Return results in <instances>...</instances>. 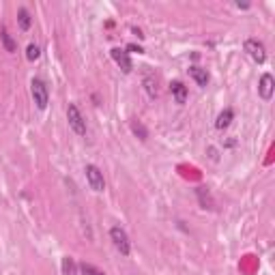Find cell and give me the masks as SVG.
Masks as SVG:
<instances>
[{
  "label": "cell",
  "instance_id": "7a4b0ae2",
  "mask_svg": "<svg viewBox=\"0 0 275 275\" xmlns=\"http://www.w3.org/2000/svg\"><path fill=\"white\" fill-rule=\"evenodd\" d=\"M67 120H69V127L74 129L78 136H86V120L80 112V108L76 104H69L67 106Z\"/></svg>",
  "mask_w": 275,
  "mask_h": 275
},
{
  "label": "cell",
  "instance_id": "5bb4252c",
  "mask_svg": "<svg viewBox=\"0 0 275 275\" xmlns=\"http://www.w3.org/2000/svg\"><path fill=\"white\" fill-rule=\"evenodd\" d=\"M18 22H20L22 30H28V28H30V13H28L26 6H22V9L18 11Z\"/></svg>",
  "mask_w": 275,
  "mask_h": 275
},
{
  "label": "cell",
  "instance_id": "9a60e30c",
  "mask_svg": "<svg viewBox=\"0 0 275 275\" xmlns=\"http://www.w3.org/2000/svg\"><path fill=\"white\" fill-rule=\"evenodd\" d=\"M196 194H198V198H200V204H202V208H213V200H211V196H208L206 187H198Z\"/></svg>",
  "mask_w": 275,
  "mask_h": 275
},
{
  "label": "cell",
  "instance_id": "6da1fadb",
  "mask_svg": "<svg viewBox=\"0 0 275 275\" xmlns=\"http://www.w3.org/2000/svg\"><path fill=\"white\" fill-rule=\"evenodd\" d=\"M30 95H32V101L37 104L39 110H46L48 108V101H50V92H48V86L43 82L41 78H32L30 82Z\"/></svg>",
  "mask_w": 275,
  "mask_h": 275
},
{
  "label": "cell",
  "instance_id": "3957f363",
  "mask_svg": "<svg viewBox=\"0 0 275 275\" xmlns=\"http://www.w3.org/2000/svg\"><path fill=\"white\" fill-rule=\"evenodd\" d=\"M84 174H86V180H88V185H90V190L92 192H97V194H101L106 190V178H104V172H101L97 166H92V164H88L84 168Z\"/></svg>",
  "mask_w": 275,
  "mask_h": 275
},
{
  "label": "cell",
  "instance_id": "e0dca14e",
  "mask_svg": "<svg viewBox=\"0 0 275 275\" xmlns=\"http://www.w3.org/2000/svg\"><path fill=\"white\" fill-rule=\"evenodd\" d=\"M132 132H134V136L140 138V140H146L148 138V129L144 127L140 120H132Z\"/></svg>",
  "mask_w": 275,
  "mask_h": 275
},
{
  "label": "cell",
  "instance_id": "277c9868",
  "mask_svg": "<svg viewBox=\"0 0 275 275\" xmlns=\"http://www.w3.org/2000/svg\"><path fill=\"white\" fill-rule=\"evenodd\" d=\"M110 238H112V243H114V248H116L122 256H129L132 254V243H129V236L127 232L122 230L120 226H114L110 230Z\"/></svg>",
  "mask_w": 275,
  "mask_h": 275
},
{
  "label": "cell",
  "instance_id": "4fadbf2b",
  "mask_svg": "<svg viewBox=\"0 0 275 275\" xmlns=\"http://www.w3.org/2000/svg\"><path fill=\"white\" fill-rule=\"evenodd\" d=\"M0 41H2V46H4V50H6V52H16V50H18V46H16V41H13L11 39V34L9 32H6V28L2 26V28H0Z\"/></svg>",
  "mask_w": 275,
  "mask_h": 275
},
{
  "label": "cell",
  "instance_id": "8fae6325",
  "mask_svg": "<svg viewBox=\"0 0 275 275\" xmlns=\"http://www.w3.org/2000/svg\"><path fill=\"white\" fill-rule=\"evenodd\" d=\"M60 269H62V275H80V269H78L76 260L71 258V256H64V258H62Z\"/></svg>",
  "mask_w": 275,
  "mask_h": 275
},
{
  "label": "cell",
  "instance_id": "9c48e42d",
  "mask_svg": "<svg viewBox=\"0 0 275 275\" xmlns=\"http://www.w3.org/2000/svg\"><path fill=\"white\" fill-rule=\"evenodd\" d=\"M232 118H234V112L230 110V108H226L224 112H220V116H217V120H215V127L217 129H226V127H230Z\"/></svg>",
  "mask_w": 275,
  "mask_h": 275
},
{
  "label": "cell",
  "instance_id": "8992f818",
  "mask_svg": "<svg viewBox=\"0 0 275 275\" xmlns=\"http://www.w3.org/2000/svg\"><path fill=\"white\" fill-rule=\"evenodd\" d=\"M110 54H112V60L120 67L122 74H132L134 64H132V58H129V52H125V50H120V48H112Z\"/></svg>",
  "mask_w": 275,
  "mask_h": 275
},
{
  "label": "cell",
  "instance_id": "d6986e66",
  "mask_svg": "<svg viewBox=\"0 0 275 275\" xmlns=\"http://www.w3.org/2000/svg\"><path fill=\"white\" fill-rule=\"evenodd\" d=\"M127 50H129V52H138V54H142V52H144V50H142L140 46H136V43H129Z\"/></svg>",
  "mask_w": 275,
  "mask_h": 275
},
{
  "label": "cell",
  "instance_id": "2e32d148",
  "mask_svg": "<svg viewBox=\"0 0 275 275\" xmlns=\"http://www.w3.org/2000/svg\"><path fill=\"white\" fill-rule=\"evenodd\" d=\"M78 269H80V275H106L104 271H99L95 264H90V262H82V264H78Z\"/></svg>",
  "mask_w": 275,
  "mask_h": 275
},
{
  "label": "cell",
  "instance_id": "7c38bea8",
  "mask_svg": "<svg viewBox=\"0 0 275 275\" xmlns=\"http://www.w3.org/2000/svg\"><path fill=\"white\" fill-rule=\"evenodd\" d=\"M142 84H144V90H146V95H148L150 99H155V97H157V80H155L153 76H144Z\"/></svg>",
  "mask_w": 275,
  "mask_h": 275
},
{
  "label": "cell",
  "instance_id": "5b68a950",
  "mask_svg": "<svg viewBox=\"0 0 275 275\" xmlns=\"http://www.w3.org/2000/svg\"><path fill=\"white\" fill-rule=\"evenodd\" d=\"M245 52L250 54V58L258 62V64H262L266 60V48H264V43L262 41H258V39H248L245 41Z\"/></svg>",
  "mask_w": 275,
  "mask_h": 275
},
{
  "label": "cell",
  "instance_id": "52a82bcc",
  "mask_svg": "<svg viewBox=\"0 0 275 275\" xmlns=\"http://www.w3.org/2000/svg\"><path fill=\"white\" fill-rule=\"evenodd\" d=\"M273 92H275V80L271 74H262L258 82V95L262 97L264 101H271L273 99Z\"/></svg>",
  "mask_w": 275,
  "mask_h": 275
},
{
  "label": "cell",
  "instance_id": "30bf717a",
  "mask_svg": "<svg viewBox=\"0 0 275 275\" xmlns=\"http://www.w3.org/2000/svg\"><path fill=\"white\" fill-rule=\"evenodd\" d=\"M190 76L196 80L198 86H206V84H208V74H206V69H202V67H190Z\"/></svg>",
  "mask_w": 275,
  "mask_h": 275
},
{
  "label": "cell",
  "instance_id": "ba28073f",
  "mask_svg": "<svg viewBox=\"0 0 275 275\" xmlns=\"http://www.w3.org/2000/svg\"><path fill=\"white\" fill-rule=\"evenodd\" d=\"M170 92H172V97H174L176 104L183 106L185 101H187V86H185L183 82H178V80L170 84Z\"/></svg>",
  "mask_w": 275,
  "mask_h": 275
},
{
  "label": "cell",
  "instance_id": "ac0fdd59",
  "mask_svg": "<svg viewBox=\"0 0 275 275\" xmlns=\"http://www.w3.org/2000/svg\"><path fill=\"white\" fill-rule=\"evenodd\" d=\"M39 56H41L39 46H37V43H30V46L26 48V58H28V60H37Z\"/></svg>",
  "mask_w": 275,
  "mask_h": 275
}]
</instances>
